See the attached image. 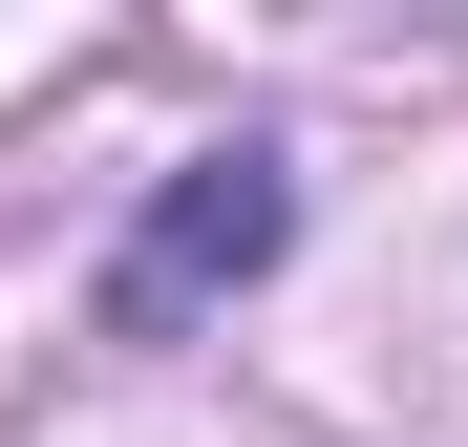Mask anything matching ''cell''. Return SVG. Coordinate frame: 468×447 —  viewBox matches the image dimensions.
<instances>
[{"label":"cell","instance_id":"6da1fadb","mask_svg":"<svg viewBox=\"0 0 468 447\" xmlns=\"http://www.w3.org/2000/svg\"><path fill=\"white\" fill-rule=\"evenodd\" d=\"M277 235H298V171H277V149H192L171 213H149L128 277H107V320H128V341H171V320H213L234 277H277Z\"/></svg>","mask_w":468,"mask_h":447}]
</instances>
